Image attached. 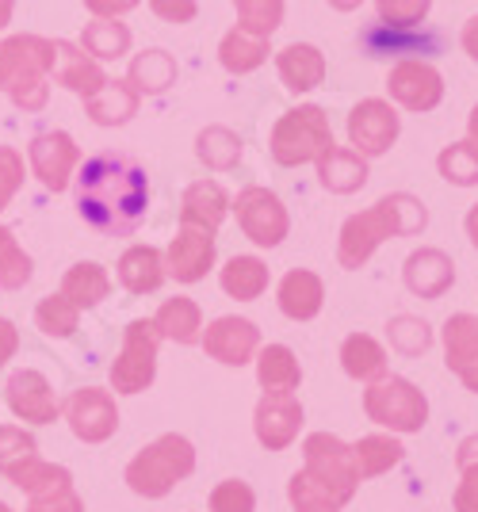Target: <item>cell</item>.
I'll use <instances>...</instances> for the list:
<instances>
[{"instance_id":"ba28073f","label":"cell","mask_w":478,"mask_h":512,"mask_svg":"<svg viewBox=\"0 0 478 512\" xmlns=\"http://www.w3.org/2000/svg\"><path fill=\"white\" fill-rule=\"evenodd\" d=\"M230 211L238 214L241 234L257 249H276V245H283V237L291 234V214L283 207V199L261 184L241 188L238 199H230Z\"/></svg>"},{"instance_id":"83f0119b","label":"cell","mask_w":478,"mask_h":512,"mask_svg":"<svg viewBox=\"0 0 478 512\" xmlns=\"http://www.w3.org/2000/svg\"><path fill=\"white\" fill-rule=\"evenodd\" d=\"M268 54H272L268 39H264V35H253V31H245V27L226 31L222 43H218V62H222V69H226L230 77H245V73L261 69V65L268 62Z\"/></svg>"},{"instance_id":"5b68a950","label":"cell","mask_w":478,"mask_h":512,"mask_svg":"<svg viewBox=\"0 0 478 512\" xmlns=\"http://www.w3.org/2000/svg\"><path fill=\"white\" fill-rule=\"evenodd\" d=\"M303 474L310 482H318L333 497L337 509H345L360 490V474L352 459V444H345L333 432H310L303 440Z\"/></svg>"},{"instance_id":"680465c9","label":"cell","mask_w":478,"mask_h":512,"mask_svg":"<svg viewBox=\"0 0 478 512\" xmlns=\"http://www.w3.org/2000/svg\"><path fill=\"white\" fill-rule=\"evenodd\" d=\"M326 4L333 8V12H356L364 0H326Z\"/></svg>"},{"instance_id":"f5cc1de1","label":"cell","mask_w":478,"mask_h":512,"mask_svg":"<svg viewBox=\"0 0 478 512\" xmlns=\"http://www.w3.org/2000/svg\"><path fill=\"white\" fill-rule=\"evenodd\" d=\"M16 352H20V329L8 318H0V367L12 360Z\"/></svg>"},{"instance_id":"d590c367","label":"cell","mask_w":478,"mask_h":512,"mask_svg":"<svg viewBox=\"0 0 478 512\" xmlns=\"http://www.w3.org/2000/svg\"><path fill=\"white\" fill-rule=\"evenodd\" d=\"M241 153H245V146H241V138L230 127H218L215 123V127H203L196 134V157L211 172L238 169Z\"/></svg>"},{"instance_id":"c3c4849f","label":"cell","mask_w":478,"mask_h":512,"mask_svg":"<svg viewBox=\"0 0 478 512\" xmlns=\"http://www.w3.org/2000/svg\"><path fill=\"white\" fill-rule=\"evenodd\" d=\"M27 512H85V501H81V493L73 490V486H66V490L31 497Z\"/></svg>"},{"instance_id":"91938a15","label":"cell","mask_w":478,"mask_h":512,"mask_svg":"<svg viewBox=\"0 0 478 512\" xmlns=\"http://www.w3.org/2000/svg\"><path fill=\"white\" fill-rule=\"evenodd\" d=\"M467 134H471V142L478 146V104L471 107V115H467Z\"/></svg>"},{"instance_id":"bcb514c9","label":"cell","mask_w":478,"mask_h":512,"mask_svg":"<svg viewBox=\"0 0 478 512\" xmlns=\"http://www.w3.org/2000/svg\"><path fill=\"white\" fill-rule=\"evenodd\" d=\"M23 188V157L12 146H0V211L16 199Z\"/></svg>"},{"instance_id":"cb8c5ba5","label":"cell","mask_w":478,"mask_h":512,"mask_svg":"<svg viewBox=\"0 0 478 512\" xmlns=\"http://www.w3.org/2000/svg\"><path fill=\"white\" fill-rule=\"evenodd\" d=\"M226 214H230V195H226V188L218 180H196L180 195V222L184 226L218 230Z\"/></svg>"},{"instance_id":"9c48e42d","label":"cell","mask_w":478,"mask_h":512,"mask_svg":"<svg viewBox=\"0 0 478 512\" xmlns=\"http://www.w3.org/2000/svg\"><path fill=\"white\" fill-rule=\"evenodd\" d=\"M402 134V115L391 100L368 96L348 111V142L360 157H383Z\"/></svg>"},{"instance_id":"6125c7cd","label":"cell","mask_w":478,"mask_h":512,"mask_svg":"<svg viewBox=\"0 0 478 512\" xmlns=\"http://www.w3.org/2000/svg\"><path fill=\"white\" fill-rule=\"evenodd\" d=\"M0 512H12V509H8V505H4V501H0Z\"/></svg>"},{"instance_id":"52a82bcc","label":"cell","mask_w":478,"mask_h":512,"mask_svg":"<svg viewBox=\"0 0 478 512\" xmlns=\"http://www.w3.org/2000/svg\"><path fill=\"white\" fill-rule=\"evenodd\" d=\"M157 348H161V333L153 318H134L123 329V348L111 363V386L115 394H142L150 390L157 379Z\"/></svg>"},{"instance_id":"1f68e13d","label":"cell","mask_w":478,"mask_h":512,"mask_svg":"<svg viewBox=\"0 0 478 512\" xmlns=\"http://www.w3.org/2000/svg\"><path fill=\"white\" fill-rule=\"evenodd\" d=\"M0 474H4L12 486H20L27 497H39V493H54V490L73 486V474H69L66 467H58V463L39 459V451L20 459V463H12V467H4Z\"/></svg>"},{"instance_id":"b9f144b4","label":"cell","mask_w":478,"mask_h":512,"mask_svg":"<svg viewBox=\"0 0 478 512\" xmlns=\"http://www.w3.org/2000/svg\"><path fill=\"white\" fill-rule=\"evenodd\" d=\"M238 8V27L272 39L283 23V0H234Z\"/></svg>"},{"instance_id":"7a4b0ae2","label":"cell","mask_w":478,"mask_h":512,"mask_svg":"<svg viewBox=\"0 0 478 512\" xmlns=\"http://www.w3.org/2000/svg\"><path fill=\"white\" fill-rule=\"evenodd\" d=\"M429 226V207L410 192L383 195L375 207L360 214H348L337 241V264L345 272H360L368 264L375 249L394 237H413Z\"/></svg>"},{"instance_id":"ac0fdd59","label":"cell","mask_w":478,"mask_h":512,"mask_svg":"<svg viewBox=\"0 0 478 512\" xmlns=\"http://www.w3.org/2000/svg\"><path fill=\"white\" fill-rule=\"evenodd\" d=\"M402 283H406V291L417 295V299L436 302L452 291V283H456V264H452V256L444 253V249H433V245L413 249V253L406 256V264H402Z\"/></svg>"},{"instance_id":"4fadbf2b","label":"cell","mask_w":478,"mask_h":512,"mask_svg":"<svg viewBox=\"0 0 478 512\" xmlns=\"http://www.w3.org/2000/svg\"><path fill=\"white\" fill-rule=\"evenodd\" d=\"M199 344L211 360L226 363V367H245V363H253L257 348H261V329H257V321L226 314L203 329Z\"/></svg>"},{"instance_id":"60d3db41","label":"cell","mask_w":478,"mask_h":512,"mask_svg":"<svg viewBox=\"0 0 478 512\" xmlns=\"http://www.w3.org/2000/svg\"><path fill=\"white\" fill-rule=\"evenodd\" d=\"M31 256L20 249L16 234L8 226H0V291H20L31 279Z\"/></svg>"},{"instance_id":"e0dca14e","label":"cell","mask_w":478,"mask_h":512,"mask_svg":"<svg viewBox=\"0 0 478 512\" xmlns=\"http://www.w3.org/2000/svg\"><path fill=\"white\" fill-rule=\"evenodd\" d=\"M4 398H8V409L27 421V425H54L58 421V398H54V390L46 383L43 371H35V367H20L8 386H4Z\"/></svg>"},{"instance_id":"2e32d148","label":"cell","mask_w":478,"mask_h":512,"mask_svg":"<svg viewBox=\"0 0 478 512\" xmlns=\"http://www.w3.org/2000/svg\"><path fill=\"white\" fill-rule=\"evenodd\" d=\"M50 69H54V43L43 35H12L0 43V92L31 77H50Z\"/></svg>"},{"instance_id":"9a60e30c","label":"cell","mask_w":478,"mask_h":512,"mask_svg":"<svg viewBox=\"0 0 478 512\" xmlns=\"http://www.w3.org/2000/svg\"><path fill=\"white\" fill-rule=\"evenodd\" d=\"M161 256H165V276H173L176 283H199L215 268V230L180 226Z\"/></svg>"},{"instance_id":"7402d4cb","label":"cell","mask_w":478,"mask_h":512,"mask_svg":"<svg viewBox=\"0 0 478 512\" xmlns=\"http://www.w3.org/2000/svg\"><path fill=\"white\" fill-rule=\"evenodd\" d=\"M276 73H280V81L287 92L303 96V92H314V88L326 81L329 65H326V54H322L318 46L291 43L276 54Z\"/></svg>"},{"instance_id":"7bdbcfd3","label":"cell","mask_w":478,"mask_h":512,"mask_svg":"<svg viewBox=\"0 0 478 512\" xmlns=\"http://www.w3.org/2000/svg\"><path fill=\"white\" fill-rule=\"evenodd\" d=\"M375 12L383 27H398V31H413L429 20L433 0H375Z\"/></svg>"},{"instance_id":"ffe728a7","label":"cell","mask_w":478,"mask_h":512,"mask_svg":"<svg viewBox=\"0 0 478 512\" xmlns=\"http://www.w3.org/2000/svg\"><path fill=\"white\" fill-rule=\"evenodd\" d=\"M50 77L62 88H69L73 96H81V100H88L92 92H100V88L108 85V73L100 69V62L92 54H85L77 43H66V39L54 43V69H50Z\"/></svg>"},{"instance_id":"db71d44e","label":"cell","mask_w":478,"mask_h":512,"mask_svg":"<svg viewBox=\"0 0 478 512\" xmlns=\"http://www.w3.org/2000/svg\"><path fill=\"white\" fill-rule=\"evenodd\" d=\"M459 43H463V50L471 54V62L478 65V16H471V20L463 23V31H459Z\"/></svg>"},{"instance_id":"277c9868","label":"cell","mask_w":478,"mask_h":512,"mask_svg":"<svg viewBox=\"0 0 478 512\" xmlns=\"http://www.w3.org/2000/svg\"><path fill=\"white\" fill-rule=\"evenodd\" d=\"M329 146H333V127H329V115L318 104H299L283 111L272 134H268V153L283 169L314 165Z\"/></svg>"},{"instance_id":"94428289","label":"cell","mask_w":478,"mask_h":512,"mask_svg":"<svg viewBox=\"0 0 478 512\" xmlns=\"http://www.w3.org/2000/svg\"><path fill=\"white\" fill-rule=\"evenodd\" d=\"M295 512H341V509H333V505H306V509H295Z\"/></svg>"},{"instance_id":"f1b7e54d","label":"cell","mask_w":478,"mask_h":512,"mask_svg":"<svg viewBox=\"0 0 478 512\" xmlns=\"http://www.w3.org/2000/svg\"><path fill=\"white\" fill-rule=\"evenodd\" d=\"M268 279H272V272H268V264H264L261 256H230L222 264V272H218V287L230 299L253 302L268 291Z\"/></svg>"},{"instance_id":"6da1fadb","label":"cell","mask_w":478,"mask_h":512,"mask_svg":"<svg viewBox=\"0 0 478 512\" xmlns=\"http://www.w3.org/2000/svg\"><path fill=\"white\" fill-rule=\"evenodd\" d=\"M77 214L108 237L134 234L150 211V176L131 153H96L77 169Z\"/></svg>"},{"instance_id":"3957f363","label":"cell","mask_w":478,"mask_h":512,"mask_svg":"<svg viewBox=\"0 0 478 512\" xmlns=\"http://www.w3.org/2000/svg\"><path fill=\"white\" fill-rule=\"evenodd\" d=\"M192 470H196V448H192V440L180 436V432H165V436H157L153 444H146V448L134 455L131 463H127V470H123V478H127L131 493L161 501Z\"/></svg>"},{"instance_id":"8d00e7d4","label":"cell","mask_w":478,"mask_h":512,"mask_svg":"<svg viewBox=\"0 0 478 512\" xmlns=\"http://www.w3.org/2000/svg\"><path fill=\"white\" fill-rule=\"evenodd\" d=\"M81 50L92 54L96 62H115L131 50V27L119 20H96L85 23V35H81Z\"/></svg>"},{"instance_id":"681fc988","label":"cell","mask_w":478,"mask_h":512,"mask_svg":"<svg viewBox=\"0 0 478 512\" xmlns=\"http://www.w3.org/2000/svg\"><path fill=\"white\" fill-rule=\"evenodd\" d=\"M456 512H478V463H463L459 467V486L452 493Z\"/></svg>"},{"instance_id":"9f6ffc18","label":"cell","mask_w":478,"mask_h":512,"mask_svg":"<svg viewBox=\"0 0 478 512\" xmlns=\"http://www.w3.org/2000/svg\"><path fill=\"white\" fill-rule=\"evenodd\" d=\"M467 237H471V245L478 249V203L467 211Z\"/></svg>"},{"instance_id":"4316f807","label":"cell","mask_w":478,"mask_h":512,"mask_svg":"<svg viewBox=\"0 0 478 512\" xmlns=\"http://www.w3.org/2000/svg\"><path fill=\"white\" fill-rule=\"evenodd\" d=\"M253 360H257V383L264 386V394H291L303 383V367L287 344H264Z\"/></svg>"},{"instance_id":"f35d334b","label":"cell","mask_w":478,"mask_h":512,"mask_svg":"<svg viewBox=\"0 0 478 512\" xmlns=\"http://www.w3.org/2000/svg\"><path fill=\"white\" fill-rule=\"evenodd\" d=\"M387 341L398 356H425L433 348V325L425 318H413V314H398L387 321Z\"/></svg>"},{"instance_id":"f6af8a7d","label":"cell","mask_w":478,"mask_h":512,"mask_svg":"<svg viewBox=\"0 0 478 512\" xmlns=\"http://www.w3.org/2000/svg\"><path fill=\"white\" fill-rule=\"evenodd\" d=\"M35 451H39V444H35L31 432H23L16 425H0V470L20 463L27 455H35Z\"/></svg>"},{"instance_id":"74e56055","label":"cell","mask_w":478,"mask_h":512,"mask_svg":"<svg viewBox=\"0 0 478 512\" xmlns=\"http://www.w3.org/2000/svg\"><path fill=\"white\" fill-rule=\"evenodd\" d=\"M436 172L456 188H478V146L471 138L444 146L436 157Z\"/></svg>"},{"instance_id":"836d02e7","label":"cell","mask_w":478,"mask_h":512,"mask_svg":"<svg viewBox=\"0 0 478 512\" xmlns=\"http://www.w3.org/2000/svg\"><path fill=\"white\" fill-rule=\"evenodd\" d=\"M62 295L77 310H92V306H100L111 295V276L96 260H77L66 272V279H62Z\"/></svg>"},{"instance_id":"ab89813d","label":"cell","mask_w":478,"mask_h":512,"mask_svg":"<svg viewBox=\"0 0 478 512\" xmlns=\"http://www.w3.org/2000/svg\"><path fill=\"white\" fill-rule=\"evenodd\" d=\"M77 321H81V310H77L62 291H58V295H46V299L35 306V325L43 329L46 337H54V341L73 337V333H77Z\"/></svg>"},{"instance_id":"4dcf8cb0","label":"cell","mask_w":478,"mask_h":512,"mask_svg":"<svg viewBox=\"0 0 478 512\" xmlns=\"http://www.w3.org/2000/svg\"><path fill=\"white\" fill-rule=\"evenodd\" d=\"M153 325H157L161 341L199 344V337H203V310H199V302L176 295V299H165L157 306Z\"/></svg>"},{"instance_id":"7c38bea8","label":"cell","mask_w":478,"mask_h":512,"mask_svg":"<svg viewBox=\"0 0 478 512\" xmlns=\"http://www.w3.org/2000/svg\"><path fill=\"white\" fill-rule=\"evenodd\" d=\"M27 157H31V172L39 176L46 192H66L73 172H77V161H81V150L77 142L69 138L66 130H46V134H35L31 146H27Z\"/></svg>"},{"instance_id":"ee69618b","label":"cell","mask_w":478,"mask_h":512,"mask_svg":"<svg viewBox=\"0 0 478 512\" xmlns=\"http://www.w3.org/2000/svg\"><path fill=\"white\" fill-rule=\"evenodd\" d=\"M211 512H257V493L245 478H226L211 490Z\"/></svg>"},{"instance_id":"30bf717a","label":"cell","mask_w":478,"mask_h":512,"mask_svg":"<svg viewBox=\"0 0 478 512\" xmlns=\"http://www.w3.org/2000/svg\"><path fill=\"white\" fill-rule=\"evenodd\" d=\"M62 417H66L69 432L85 444H104L119 428V406H115L111 390H100V386L73 390L62 406Z\"/></svg>"},{"instance_id":"5bb4252c","label":"cell","mask_w":478,"mask_h":512,"mask_svg":"<svg viewBox=\"0 0 478 512\" xmlns=\"http://www.w3.org/2000/svg\"><path fill=\"white\" fill-rule=\"evenodd\" d=\"M306 413L295 394H264L253 409V432L268 451H287L303 432Z\"/></svg>"},{"instance_id":"d4e9b609","label":"cell","mask_w":478,"mask_h":512,"mask_svg":"<svg viewBox=\"0 0 478 512\" xmlns=\"http://www.w3.org/2000/svg\"><path fill=\"white\" fill-rule=\"evenodd\" d=\"M138 104H142V96L127 81H111L108 77V85L85 100V115L96 127H123L138 115Z\"/></svg>"},{"instance_id":"f907efd6","label":"cell","mask_w":478,"mask_h":512,"mask_svg":"<svg viewBox=\"0 0 478 512\" xmlns=\"http://www.w3.org/2000/svg\"><path fill=\"white\" fill-rule=\"evenodd\" d=\"M153 16L165 23H192L199 16L196 0H150Z\"/></svg>"},{"instance_id":"7dc6e473","label":"cell","mask_w":478,"mask_h":512,"mask_svg":"<svg viewBox=\"0 0 478 512\" xmlns=\"http://www.w3.org/2000/svg\"><path fill=\"white\" fill-rule=\"evenodd\" d=\"M50 77H31V81H20L16 88H8V96H12V104L27 111V115H35V111H43L46 100H50V85H46Z\"/></svg>"},{"instance_id":"816d5d0a","label":"cell","mask_w":478,"mask_h":512,"mask_svg":"<svg viewBox=\"0 0 478 512\" xmlns=\"http://www.w3.org/2000/svg\"><path fill=\"white\" fill-rule=\"evenodd\" d=\"M142 0H85V8L92 16H100V20H119V16H127L134 12Z\"/></svg>"},{"instance_id":"8992f818","label":"cell","mask_w":478,"mask_h":512,"mask_svg":"<svg viewBox=\"0 0 478 512\" xmlns=\"http://www.w3.org/2000/svg\"><path fill=\"white\" fill-rule=\"evenodd\" d=\"M364 413L368 421H375L379 428H391V432H421L429 421V398L402 375H383L368 383L364 390Z\"/></svg>"},{"instance_id":"44dd1931","label":"cell","mask_w":478,"mask_h":512,"mask_svg":"<svg viewBox=\"0 0 478 512\" xmlns=\"http://www.w3.org/2000/svg\"><path fill=\"white\" fill-rule=\"evenodd\" d=\"M276 306H280L283 318L314 321L326 306V283L310 268H291L276 287Z\"/></svg>"},{"instance_id":"8fae6325","label":"cell","mask_w":478,"mask_h":512,"mask_svg":"<svg viewBox=\"0 0 478 512\" xmlns=\"http://www.w3.org/2000/svg\"><path fill=\"white\" fill-rule=\"evenodd\" d=\"M387 92H391V104L425 115V111H436L440 100H444V77H440V69L433 62L402 58L387 73Z\"/></svg>"},{"instance_id":"f546056e","label":"cell","mask_w":478,"mask_h":512,"mask_svg":"<svg viewBox=\"0 0 478 512\" xmlns=\"http://www.w3.org/2000/svg\"><path fill=\"white\" fill-rule=\"evenodd\" d=\"M119 283L131 295H153L165 283V256L153 245H131L119 256Z\"/></svg>"},{"instance_id":"d6a6232c","label":"cell","mask_w":478,"mask_h":512,"mask_svg":"<svg viewBox=\"0 0 478 512\" xmlns=\"http://www.w3.org/2000/svg\"><path fill=\"white\" fill-rule=\"evenodd\" d=\"M127 85L138 92V96H161L176 85V62L169 50L161 46H150L142 54H134L131 73H127Z\"/></svg>"},{"instance_id":"484cf974","label":"cell","mask_w":478,"mask_h":512,"mask_svg":"<svg viewBox=\"0 0 478 512\" xmlns=\"http://www.w3.org/2000/svg\"><path fill=\"white\" fill-rule=\"evenodd\" d=\"M341 367H345L348 379H356V383H375V379H383L387 371H391V363H387V348L368 337V333H348L345 344H341Z\"/></svg>"},{"instance_id":"e575fe53","label":"cell","mask_w":478,"mask_h":512,"mask_svg":"<svg viewBox=\"0 0 478 512\" xmlns=\"http://www.w3.org/2000/svg\"><path fill=\"white\" fill-rule=\"evenodd\" d=\"M352 459H356L360 482H371V478H379L391 467H398L406 459V448L394 436H387V432H371V436H360L352 444Z\"/></svg>"},{"instance_id":"11a10c76","label":"cell","mask_w":478,"mask_h":512,"mask_svg":"<svg viewBox=\"0 0 478 512\" xmlns=\"http://www.w3.org/2000/svg\"><path fill=\"white\" fill-rule=\"evenodd\" d=\"M463 463H478V432H471V436H463L456 448V467H463Z\"/></svg>"},{"instance_id":"d6986e66","label":"cell","mask_w":478,"mask_h":512,"mask_svg":"<svg viewBox=\"0 0 478 512\" xmlns=\"http://www.w3.org/2000/svg\"><path fill=\"white\" fill-rule=\"evenodd\" d=\"M444 363L471 394H478V314H452L444 321Z\"/></svg>"},{"instance_id":"6f0895ef","label":"cell","mask_w":478,"mask_h":512,"mask_svg":"<svg viewBox=\"0 0 478 512\" xmlns=\"http://www.w3.org/2000/svg\"><path fill=\"white\" fill-rule=\"evenodd\" d=\"M12 12H16V0H0V31L12 23Z\"/></svg>"},{"instance_id":"603a6c76","label":"cell","mask_w":478,"mask_h":512,"mask_svg":"<svg viewBox=\"0 0 478 512\" xmlns=\"http://www.w3.org/2000/svg\"><path fill=\"white\" fill-rule=\"evenodd\" d=\"M318 180H322V188L333 195H352L360 192L364 184H368V157H360V153L352 150V146H329L318 161Z\"/></svg>"}]
</instances>
